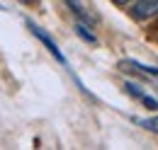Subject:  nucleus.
<instances>
[{
  "instance_id": "1",
  "label": "nucleus",
  "mask_w": 158,
  "mask_h": 150,
  "mask_svg": "<svg viewBox=\"0 0 158 150\" xmlns=\"http://www.w3.org/2000/svg\"><path fill=\"white\" fill-rule=\"evenodd\" d=\"M27 29H29V32H32L34 37L39 39V41H41V44H44V46H46V49H49V53H51V56L56 58L59 63H63V65H66V56L61 53V49H59V46H56V41H54V39L49 37V34H46V32L41 29L39 24H34V22H29V19H27Z\"/></svg>"
},
{
  "instance_id": "2",
  "label": "nucleus",
  "mask_w": 158,
  "mask_h": 150,
  "mask_svg": "<svg viewBox=\"0 0 158 150\" xmlns=\"http://www.w3.org/2000/svg\"><path fill=\"white\" fill-rule=\"evenodd\" d=\"M131 17L136 22L158 17V0H136V5L131 7Z\"/></svg>"
},
{
  "instance_id": "3",
  "label": "nucleus",
  "mask_w": 158,
  "mask_h": 150,
  "mask_svg": "<svg viewBox=\"0 0 158 150\" xmlns=\"http://www.w3.org/2000/svg\"><path fill=\"white\" fill-rule=\"evenodd\" d=\"M66 2V7L80 19V22H85V24H90L93 27V22H95V15H93V10H88V5L83 2V0H63Z\"/></svg>"
},
{
  "instance_id": "4",
  "label": "nucleus",
  "mask_w": 158,
  "mask_h": 150,
  "mask_svg": "<svg viewBox=\"0 0 158 150\" xmlns=\"http://www.w3.org/2000/svg\"><path fill=\"white\" fill-rule=\"evenodd\" d=\"M119 65H122V68L139 70V73H143V75H151V77H158V68H153V65H143V63H139V61H134V58H129V61H122Z\"/></svg>"
},
{
  "instance_id": "5",
  "label": "nucleus",
  "mask_w": 158,
  "mask_h": 150,
  "mask_svg": "<svg viewBox=\"0 0 158 150\" xmlns=\"http://www.w3.org/2000/svg\"><path fill=\"white\" fill-rule=\"evenodd\" d=\"M76 34H78V37L83 39L85 44H93V46L98 44V37L93 34V29H90V24H85V22H80V19L76 22Z\"/></svg>"
},
{
  "instance_id": "6",
  "label": "nucleus",
  "mask_w": 158,
  "mask_h": 150,
  "mask_svg": "<svg viewBox=\"0 0 158 150\" xmlns=\"http://www.w3.org/2000/svg\"><path fill=\"white\" fill-rule=\"evenodd\" d=\"M139 126H143L146 131L151 133H158V116H153V119H141V121H136Z\"/></svg>"
},
{
  "instance_id": "7",
  "label": "nucleus",
  "mask_w": 158,
  "mask_h": 150,
  "mask_svg": "<svg viewBox=\"0 0 158 150\" xmlns=\"http://www.w3.org/2000/svg\"><path fill=\"white\" fill-rule=\"evenodd\" d=\"M124 92L131 94V97H136V99H141V97H143V92L139 90V85H134V82H124Z\"/></svg>"
},
{
  "instance_id": "8",
  "label": "nucleus",
  "mask_w": 158,
  "mask_h": 150,
  "mask_svg": "<svg viewBox=\"0 0 158 150\" xmlns=\"http://www.w3.org/2000/svg\"><path fill=\"white\" fill-rule=\"evenodd\" d=\"M141 102H143V107H146V109H151V112H156V109H158V99L148 97V94H143V97H141Z\"/></svg>"
},
{
  "instance_id": "9",
  "label": "nucleus",
  "mask_w": 158,
  "mask_h": 150,
  "mask_svg": "<svg viewBox=\"0 0 158 150\" xmlns=\"http://www.w3.org/2000/svg\"><path fill=\"white\" fill-rule=\"evenodd\" d=\"M112 2H117V5H129V2H134V0H112Z\"/></svg>"
},
{
  "instance_id": "10",
  "label": "nucleus",
  "mask_w": 158,
  "mask_h": 150,
  "mask_svg": "<svg viewBox=\"0 0 158 150\" xmlns=\"http://www.w3.org/2000/svg\"><path fill=\"white\" fill-rule=\"evenodd\" d=\"M0 12H5V7H2V5H0Z\"/></svg>"
},
{
  "instance_id": "11",
  "label": "nucleus",
  "mask_w": 158,
  "mask_h": 150,
  "mask_svg": "<svg viewBox=\"0 0 158 150\" xmlns=\"http://www.w3.org/2000/svg\"><path fill=\"white\" fill-rule=\"evenodd\" d=\"M22 2H29V0H22Z\"/></svg>"
}]
</instances>
